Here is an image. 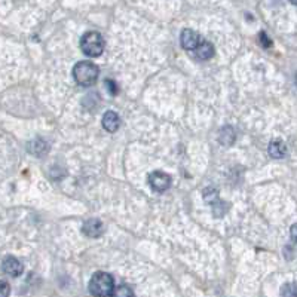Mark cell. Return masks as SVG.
Here are the masks:
<instances>
[{"label": "cell", "mask_w": 297, "mask_h": 297, "mask_svg": "<svg viewBox=\"0 0 297 297\" xmlns=\"http://www.w3.org/2000/svg\"><path fill=\"white\" fill-rule=\"evenodd\" d=\"M80 49L85 55L95 58L100 57L104 51V39L97 31H88L80 39Z\"/></svg>", "instance_id": "cell-3"}, {"label": "cell", "mask_w": 297, "mask_h": 297, "mask_svg": "<svg viewBox=\"0 0 297 297\" xmlns=\"http://www.w3.org/2000/svg\"><path fill=\"white\" fill-rule=\"evenodd\" d=\"M112 297H136L134 296V291L128 287V285H119L113 288L112 291Z\"/></svg>", "instance_id": "cell-11"}, {"label": "cell", "mask_w": 297, "mask_h": 297, "mask_svg": "<svg viewBox=\"0 0 297 297\" xmlns=\"http://www.w3.org/2000/svg\"><path fill=\"white\" fill-rule=\"evenodd\" d=\"M106 87L109 88V91H110V94H112V95H116V94H117V91H119V88L116 87V83H114L112 79H107V80H106Z\"/></svg>", "instance_id": "cell-15"}, {"label": "cell", "mask_w": 297, "mask_h": 297, "mask_svg": "<svg viewBox=\"0 0 297 297\" xmlns=\"http://www.w3.org/2000/svg\"><path fill=\"white\" fill-rule=\"evenodd\" d=\"M290 3H291V5H296L297 0H290Z\"/></svg>", "instance_id": "cell-18"}, {"label": "cell", "mask_w": 297, "mask_h": 297, "mask_svg": "<svg viewBox=\"0 0 297 297\" xmlns=\"http://www.w3.org/2000/svg\"><path fill=\"white\" fill-rule=\"evenodd\" d=\"M204 198H205L206 202H214L219 199V192L214 187H206L204 190Z\"/></svg>", "instance_id": "cell-13"}, {"label": "cell", "mask_w": 297, "mask_h": 297, "mask_svg": "<svg viewBox=\"0 0 297 297\" xmlns=\"http://www.w3.org/2000/svg\"><path fill=\"white\" fill-rule=\"evenodd\" d=\"M281 297H296V285L293 282L282 285V288H281Z\"/></svg>", "instance_id": "cell-12"}, {"label": "cell", "mask_w": 297, "mask_h": 297, "mask_svg": "<svg viewBox=\"0 0 297 297\" xmlns=\"http://www.w3.org/2000/svg\"><path fill=\"white\" fill-rule=\"evenodd\" d=\"M285 152H287V146L281 141V140H275L269 144V155L275 158V159H279V158H284L285 156Z\"/></svg>", "instance_id": "cell-10"}, {"label": "cell", "mask_w": 297, "mask_h": 297, "mask_svg": "<svg viewBox=\"0 0 297 297\" xmlns=\"http://www.w3.org/2000/svg\"><path fill=\"white\" fill-rule=\"evenodd\" d=\"M2 269H3L5 274H8L9 276H20L24 271L23 263L17 257H12V256L5 257V260L2 263Z\"/></svg>", "instance_id": "cell-5"}, {"label": "cell", "mask_w": 297, "mask_h": 297, "mask_svg": "<svg viewBox=\"0 0 297 297\" xmlns=\"http://www.w3.org/2000/svg\"><path fill=\"white\" fill-rule=\"evenodd\" d=\"M259 37H260V42H262V45L265 46V48H269V46H271V44H272V42H271V39L266 36V33H265V31H262Z\"/></svg>", "instance_id": "cell-16"}, {"label": "cell", "mask_w": 297, "mask_h": 297, "mask_svg": "<svg viewBox=\"0 0 297 297\" xmlns=\"http://www.w3.org/2000/svg\"><path fill=\"white\" fill-rule=\"evenodd\" d=\"M202 39L199 37V34L190 28H186L182 31V37H180V42H182V46H183L186 51H195L196 46L199 45Z\"/></svg>", "instance_id": "cell-6"}, {"label": "cell", "mask_w": 297, "mask_h": 297, "mask_svg": "<svg viewBox=\"0 0 297 297\" xmlns=\"http://www.w3.org/2000/svg\"><path fill=\"white\" fill-rule=\"evenodd\" d=\"M195 52L201 60H209L214 55V46L211 45L208 40H201L199 45L196 46Z\"/></svg>", "instance_id": "cell-9"}, {"label": "cell", "mask_w": 297, "mask_h": 297, "mask_svg": "<svg viewBox=\"0 0 297 297\" xmlns=\"http://www.w3.org/2000/svg\"><path fill=\"white\" fill-rule=\"evenodd\" d=\"M103 230H104L103 223H101L100 220H97V219L87 220V222L83 223V226H82V232H83L87 236H90V238H97V236H100V235L103 233Z\"/></svg>", "instance_id": "cell-7"}, {"label": "cell", "mask_w": 297, "mask_h": 297, "mask_svg": "<svg viewBox=\"0 0 297 297\" xmlns=\"http://www.w3.org/2000/svg\"><path fill=\"white\" fill-rule=\"evenodd\" d=\"M9 294H11V285L6 281L0 279V297H9Z\"/></svg>", "instance_id": "cell-14"}, {"label": "cell", "mask_w": 297, "mask_h": 297, "mask_svg": "<svg viewBox=\"0 0 297 297\" xmlns=\"http://www.w3.org/2000/svg\"><path fill=\"white\" fill-rule=\"evenodd\" d=\"M103 126L109 133H116L120 126V119L114 112H106L103 116Z\"/></svg>", "instance_id": "cell-8"}, {"label": "cell", "mask_w": 297, "mask_h": 297, "mask_svg": "<svg viewBox=\"0 0 297 297\" xmlns=\"http://www.w3.org/2000/svg\"><path fill=\"white\" fill-rule=\"evenodd\" d=\"M291 239H293V242L296 241V225H293V228H291Z\"/></svg>", "instance_id": "cell-17"}, {"label": "cell", "mask_w": 297, "mask_h": 297, "mask_svg": "<svg viewBox=\"0 0 297 297\" xmlns=\"http://www.w3.org/2000/svg\"><path fill=\"white\" fill-rule=\"evenodd\" d=\"M114 288L113 276L106 272H97L90 281V291L95 297H109Z\"/></svg>", "instance_id": "cell-2"}, {"label": "cell", "mask_w": 297, "mask_h": 297, "mask_svg": "<svg viewBox=\"0 0 297 297\" xmlns=\"http://www.w3.org/2000/svg\"><path fill=\"white\" fill-rule=\"evenodd\" d=\"M98 67L91 61H79L73 69V77L80 87H92L98 79Z\"/></svg>", "instance_id": "cell-1"}, {"label": "cell", "mask_w": 297, "mask_h": 297, "mask_svg": "<svg viewBox=\"0 0 297 297\" xmlns=\"http://www.w3.org/2000/svg\"><path fill=\"white\" fill-rule=\"evenodd\" d=\"M149 184L156 192H165L171 186V177L162 171H155L149 174Z\"/></svg>", "instance_id": "cell-4"}]
</instances>
